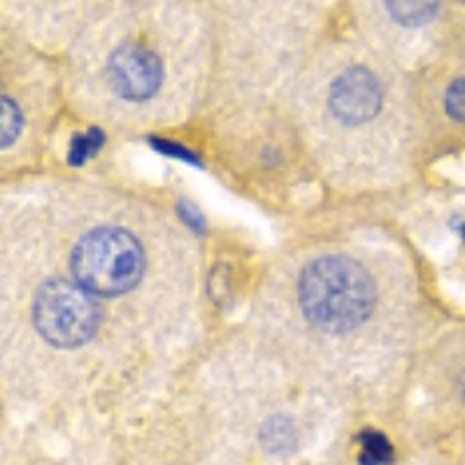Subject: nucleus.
<instances>
[{
  "label": "nucleus",
  "mask_w": 465,
  "mask_h": 465,
  "mask_svg": "<svg viewBox=\"0 0 465 465\" xmlns=\"http://www.w3.org/2000/svg\"><path fill=\"white\" fill-rule=\"evenodd\" d=\"M177 214H180V219L186 223V226L191 228V231L205 232V228H207L205 217H203L201 212H198L196 207L191 205L189 201H180V203H177Z\"/></svg>",
  "instance_id": "13"
},
{
  "label": "nucleus",
  "mask_w": 465,
  "mask_h": 465,
  "mask_svg": "<svg viewBox=\"0 0 465 465\" xmlns=\"http://www.w3.org/2000/svg\"><path fill=\"white\" fill-rule=\"evenodd\" d=\"M298 301L307 322L328 333L361 326L375 307V284L349 256H319L302 270Z\"/></svg>",
  "instance_id": "1"
},
{
  "label": "nucleus",
  "mask_w": 465,
  "mask_h": 465,
  "mask_svg": "<svg viewBox=\"0 0 465 465\" xmlns=\"http://www.w3.org/2000/svg\"><path fill=\"white\" fill-rule=\"evenodd\" d=\"M359 465H393L396 450L384 433L372 429H363L359 433Z\"/></svg>",
  "instance_id": "7"
},
{
  "label": "nucleus",
  "mask_w": 465,
  "mask_h": 465,
  "mask_svg": "<svg viewBox=\"0 0 465 465\" xmlns=\"http://www.w3.org/2000/svg\"><path fill=\"white\" fill-rule=\"evenodd\" d=\"M107 82L124 101H152L163 82V65H161L159 54L138 43L116 47L107 61Z\"/></svg>",
  "instance_id": "4"
},
{
  "label": "nucleus",
  "mask_w": 465,
  "mask_h": 465,
  "mask_svg": "<svg viewBox=\"0 0 465 465\" xmlns=\"http://www.w3.org/2000/svg\"><path fill=\"white\" fill-rule=\"evenodd\" d=\"M149 143H152V147L156 149V152L165 153V156H170V159H180V161H186V163H191V165H201V161H198L196 153L191 152V149H186L184 144L170 143V140H161V138H152Z\"/></svg>",
  "instance_id": "12"
},
{
  "label": "nucleus",
  "mask_w": 465,
  "mask_h": 465,
  "mask_svg": "<svg viewBox=\"0 0 465 465\" xmlns=\"http://www.w3.org/2000/svg\"><path fill=\"white\" fill-rule=\"evenodd\" d=\"M381 84L363 65L342 70L328 89V107L335 119L349 126L371 122L381 110Z\"/></svg>",
  "instance_id": "5"
},
{
  "label": "nucleus",
  "mask_w": 465,
  "mask_h": 465,
  "mask_svg": "<svg viewBox=\"0 0 465 465\" xmlns=\"http://www.w3.org/2000/svg\"><path fill=\"white\" fill-rule=\"evenodd\" d=\"M444 114L450 116L451 122L463 124L465 126V74L456 77L447 91H444Z\"/></svg>",
  "instance_id": "11"
},
{
  "label": "nucleus",
  "mask_w": 465,
  "mask_h": 465,
  "mask_svg": "<svg viewBox=\"0 0 465 465\" xmlns=\"http://www.w3.org/2000/svg\"><path fill=\"white\" fill-rule=\"evenodd\" d=\"M259 440L268 454L286 456L296 451L301 433H298V426L293 419L286 417V414H275V417L263 421L259 430Z\"/></svg>",
  "instance_id": "6"
},
{
  "label": "nucleus",
  "mask_w": 465,
  "mask_h": 465,
  "mask_svg": "<svg viewBox=\"0 0 465 465\" xmlns=\"http://www.w3.org/2000/svg\"><path fill=\"white\" fill-rule=\"evenodd\" d=\"M70 268L86 293L119 296L143 275V249L128 231L95 228L74 244Z\"/></svg>",
  "instance_id": "2"
},
{
  "label": "nucleus",
  "mask_w": 465,
  "mask_h": 465,
  "mask_svg": "<svg viewBox=\"0 0 465 465\" xmlns=\"http://www.w3.org/2000/svg\"><path fill=\"white\" fill-rule=\"evenodd\" d=\"M460 235H463V238H465V223H463V226H460Z\"/></svg>",
  "instance_id": "15"
},
{
  "label": "nucleus",
  "mask_w": 465,
  "mask_h": 465,
  "mask_svg": "<svg viewBox=\"0 0 465 465\" xmlns=\"http://www.w3.org/2000/svg\"><path fill=\"white\" fill-rule=\"evenodd\" d=\"M33 323L49 344L73 349L94 338L101 312L82 286L49 280L33 301Z\"/></svg>",
  "instance_id": "3"
},
{
  "label": "nucleus",
  "mask_w": 465,
  "mask_h": 465,
  "mask_svg": "<svg viewBox=\"0 0 465 465\" xmlns=\"http://www.w3.org/2000/svg\"><path fill=\"white\" fill-rule=\"evenodd\" d=\"M386 10L393 16V22L405 28H421L438 16V3H386Z\"/></svg>",
  "instance_id": "8"
},
{
  "label": "nucleus",
  "mask_w": 465,
  "mask_h": 465,
  "mask_svg": "<svg viewBox=\"0 0 465 465\" xmlns=\"http://www.w3.org/2000/svg\"><path fill=\"white\" fill-rule=\"evenodd\" d=\"M105 144V133L101 128H89L86 133H77L70 140V152L68 161L70 165H82L84 161H89L91 156L98 153V149Z\"/></svg>",
  "instance_id": "9"
},
{
  "label": "nucleus",
  "mask_w": 465,
  "mask_h": 465,
  "mask_svg": "<svg viewBox=\"0 0 465 465\" xmlns=\"http://www.w3.org/2000/svg\"><path fill=\"white\" fill-rule=\"evenodd\" d=\"M0 110H3V128H0V138H3V149L10 147L19 135H22L24 128V116L16 107L15 101H10L7 95H3V101H0Z\"/></svg>",
  "instance_id": "10"
},
{
  "label": "nucleus",
  "mask_w": 465,
  "mask_h": 465,
  "mask_svg": "<svg viewBox=\"0 0 465 465\" xmlns=\"http://www.w3.org/2000/svg\"><path fill=\"white\" fill-rule=\"evenodd\" d=\"M456 396L460 402H465V371L456 377Z\"/></svg>",
  "instance_id": "14"
}]
</instances>
